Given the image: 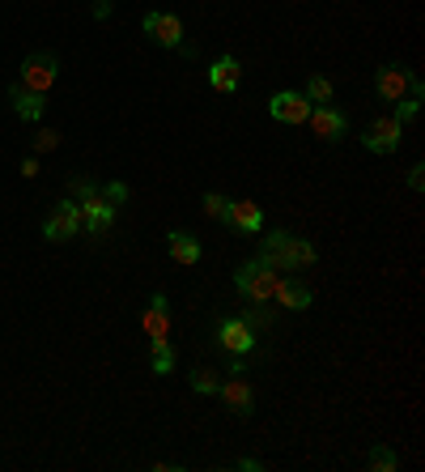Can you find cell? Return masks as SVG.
<instances>
[{
  "label": "cell",
  "mask_w": 425,
  "mask_h": 472,
  "mask_svg": "<svg viewBox=\"0 0 425 472\" xmlns=\"http://www.w3.org/2000/svg\"><path fill=\"white\" fill-rule=\"evenodd\" d=\"M102 200H111L115 209H119V205L128 200V183H107V188H102Z\"/></svg>",
  "instance_id": "obj_27"
},
{
  "label": "cell",
  "mask_w": 425,
  "mask_h": 472,
  "mask_svg": "<svg viewBox=\"0 0 425 472\" xmlns=\"http://www.w3.org/2000/svg\"><path fill=\"white\" fill-rule=\"evenodd\" d=\"M77 234H82V205H77V200H60V205L48 213V222H43V239H48V243H68V239H77Z\"/></svg>",
  "instance_id": "obj_5"
},
{
  "label": "cell",
  "mask_w": 425,
  "mask_h": 472,
  "mask_svg": "<svg viewBox=\"0 0 425 472\" xmlns=\"http://www.w3.org/2000/svg\"><path fill=\"white\" fill-rule=\"evenodd\" d=\"M212 337H217V349L230 354V358H251L256 345H260V332L247 324L243 315H221L217 328H212Z\"/></svg>",
  "instance_id": "obj_3"
},
{
  "label": "cell",
  "mask_w": 425,
  "mask_h": 472,
  "mask_svg": "<svg viewBox=\"0 0 425 472\" xmlns=\"http://www.w3.org/2000/svg\"><path fill=\"white\" fill-rule=\"evenodd\" d=\"M311 98L307 94H298V90H281V94L268 98V115L277 119V124H307V115H311Z\"/></svg>",
  "instance_id": "obj_9"
},
{
  "label": "cell",
  "mask_w": 425,
  "mask_h": 472,
  "mask_svg": "<svg viewBox=\"0 0 425 472\" xmlns=\"http://www.w3.org/2000/svg\"><path fill=\"white\" fill-rule=\"evenodd\" d=\"M226 226L234 230H243V234H264V213L256 200H234L230 205V222Z\"/></svg>",
  "instance_id": "obj_18"
},
{
  "label": "cell",
  "mask_w": 425,
  "mask_h": 472,
  "mask_svg": "<svg viewBox=\"0 0 425 472\" xmlns=\"http://www.w3.org/2000/svg\"><path fill=\"white\" fill-rule=\"evenodd\" d=\"M409 85H412V73L404 65H383L375 73V94L383 102H400V98L409 94Z\"/></svg>",
  "instance_id": "obj_12"
},
{
  "label": "cell",
  "mask_w": 425,
  "mask_h": 472,
  "mask_svg": "<svg viewBox=\"0 0 425 472\" xmlns=\"http://www.w3.org/2000/svg\"><path fill=\"white\" fill-rule=\"evenodd\" d=\"M273 298H277L281 307L285 310H307L315 302V293H311V285H302V281L298 277H285V273H281V281H277V293H273Z\"/></svg>",
  "instance_id": "obj_17"
},
{
  "label": "cell",
  "mask_w": 425,
  "mask_h": 472,
  "mask_svg": "<svg viewBox=\"0 0 425 472\" xmlns=\"http://www.w3.org/2000/svg\"><path fill=\"white\" fill-rule=\"evenodd\" d=\"M307 124H311V132L319 136V141H332V145H336V141L344 136V128H349V124H344V115L336 111L332 102H319V107H311Z\"/></svg>",
  "instance_id": "obj_13"
},
{
  "label": "cell",
  "mask_w": 425,
  "mask_h": 472,
  "mask_svg": "<svg viewBox=\"0 0 425 472\" xmlns=\"http://www.w3.org/2000/svg\"><path fill=\"white\" fill-rule=\"evenodd\" d=\"M230 205H234V200H230V196H221V192L204 196V213H209L212 222H230Z\"/></svg>",
  "instance_id": "obj_22"
},
{
  "label": "cell",
  "mask_w": 425,
  "mask_h": 472,
  "mask_svg": "<svg viewBox=\"0 0 425 472\" xmlns=\"http://www.w3.org/2000/svg\"><path fill=\"white\" fill-rule=\"evenodd\" d=\"M77 205H82V230H90L94 239H102V234L115 226V205L102 200V188L77 196Z\"/></svg>",
  "instance_id": "obj_6"
},
{
  "label": "cell",
  "mask_w": 425,
  "mask_h": 472,
  "mask_svg": "<svg viewBox=\"0 0 425 472\" xmlns=\"http://www.w3.org/2000/svg\"><path fill=\"white\" fill-rule=\"evenodd\" d=\"M243 319L256 328V332H268V328H273V310H264V302H251V307L243 310Z\"/></svg>",
  "instance_id": "obj_23"
},
{
  "label": "cell",
  "mask_w": 425,
  "mask_h": 472,
  "mask_svg": "<svg viewBox=\"0 0 425 472\" xmlns=\"http://www.w3.org/2000/svg\"><path fill=\"white\" fill-rule=\"evenodd\" d=\"M149 366H153V375H170V371H175V349H170V345H158Z\"/></svg>",
  "instance_id": "obj_24"
},
{
  "label": "cell",
  "mask_w": 425,
  "mask_h": 472,
  "mask_svg": "<svg viewBox=\"0 0 425 472\" xmlns=\"http://www.w3.org/2000/svg\"><path fill=\"white\" fill-rule=\"evenodd\" d=\"M145 337H149V349H158V345H170V302H166V293H153L149 298V310H145Z\"/></svg>",
  "instance_id": "obj_11"
},
{
  "label": "cell",
  "mask_w": 425,
  "mask_h": 472,
  "mask_svg": "<svg viewBox=\"0 0 425 472\" xmlns=\"http://www.w3.org/2000/svg\"><path fill=\"white\" fill-rule=\"evenodd\" d=\"M51 149H60V132L43 128L39 136H34V153H51Z\"/></svg>",
  "instance_id": "obj_26"
},
{
  "label": "cell",
  "mask_w": 425,
  "mask_h": 472,
  "mask_svg": "<svg viewBox=\"0 0 425 472\" xmlns=\"http://www.w3.org/2000/svg\"><path fill=\"white\" fill-rule=\"evenodd\" d=\"M260 260L273 264L277 273H294V268H307L319 260V251H315V243L298 239L290 230H268L260 239Z\"/></svg>",
  "instance_id": "obj_1"
},
{
  "label": "cell",
  "mask_w": 425,
  "mask_h": 472,
  "mask_svg": "<svg viewBox=\"0 0 425 472\" xmlns=\"http://www.w3.org/2000/svg\"><path fill=\"white\" fill-rule=\"evenodd\" d=\"M221 396V405L230 413H239V417H251L256 413V388H251V379H243V371H230V379L217 388Z\"/></svg>",
  "instance_id": "obj_10"
},
{
  "label": "cell",
  "mask_w": 425,
  "mask_h": 472,
  "mask_svg": "<svg viewBox=\"0 0 425 472\" xmlns=\"http://www.w3.org/2000/svg\"><path fill=\"white\" fill-rule=\"evenodd\" d=\"M366 464H370L375 472H395V468H400L395 451H392V447H383V442H378V447H370V459H366Z\"/></svg>",
  "instance_id": "obj_19"
},
{
  "label": "cell",
  "mask_w": 425,
  "mask_h": 472,
  "mask_svg": "<svg viewBox=\"0 0 425 472\" xmlns=\"http://www.w3.org/2000/svg\"><path fill=\"white\" fill-rule=\"evenodd\" d=\"M141 31L158 43V48H166V51H183L187 48V39H183V22L175 13H145V22H141Z\"/></svg>",
  "instance_id": "obj_8"
},
{
  "label": "cell",
  "mask_w": 425,
  "mask_h": 472,
  "mask_svg": "<svg viewBox=\"0 0 425 472\" xmlns=\"http://www.w3.org/2000/svg\"><path fill=\"white\" fill-rule=\"evenodd\" d=\"M217 388H221V379H217V371H209V366H200V371H192V391H200V396H217Z\"/></svg>",
  "instance_id": "obj_20"
},
{
  "label": "cell",
  "mask_w": 425,
  "mask_h": 472,
  "mask_svg": "<svg viewBox=\"0 0 425 472\" xmlns=\"http://www.w3.org/2000/svg\"><path fill=\"white\" fill-rule=\"evenodd\" d=\"M166 251H170V260L183 264V268H192V264L204 256V247H200V239L192 230H170V234H166Z\"/></svg>",
  "instance_id": "obj_15"
},
{
  "label": "cell",
  "mask_w": 425,
  "mask_h": 472,
  "mask_svg": "<svg viewBox=\"0 0 425 472\" xmlns=\"http://www.w3.org/2000/svg\"><path fill=\"white\" fill-rule=\"evenodd\" d=\"M307 98H311L315 107H319V102H332V82H327L324 73H311V77H307Z\"/></svg>",
  "instance_id": "obj_21"
},
{
  "label": "cell",
  "mask_w": 425,
  "mask_h": 472,
  "mask_svg": "<svg viewBox=\"0 0 425 472\" xmlns=\"http://www.w3.org/2000/svg\"><path fill=\"white\" fill-rule=\"evenodd\" d=\"M9 102H13V115L26 119V124H39L48 115V94H30L22 85H9Z\"/></svg>",
  "instance_id": "obj_16"
},
{
  "label": "cell",
  "mask_w": 425,
  "mask_h": 472,
  "mask_svg": "<svg viewBox=\"0 0 425 472\" xmlns=\"http://www.w3.org/2000/svg\"><path fill=\"white\" fill-rule=\"evenodd\" d=\"M409 188H412V192H421V188H425V166L421 162L409 170Z\"/></svg>",
  "instance_id": "obj_28"
},
{
  "label": "cell",
  "mask_w": 425,
  "mask_h": 472,
  "mask_svg": "<svg viewBox=\"0 0 425 472\" xmlns=\"http://www.w3.org/2000/svg\"><path fill=\"white\" fill-rule=\"evenodd\" d=\"M234 468H243V472H260V468H264V459H239Z\"/></svg>",
  "instance_id": "obj_31"
},
{
  "label": "cell",
  "mask_w": 425,
  "mask_h": 472,
  "mask_svg": "<svg viewBox=\"0 0 425 472\" xmlns=\"http://www.w3.org/2000/svg\"><path fill=\"white\" fill-rule=\"evenodd\" d=\"M22 175L34 179V175H39V158H22Z\"/></svg>",
  "instance_id": "obj_30"
},
{
  "label": "cell",
  "mask_w": 425,
  "mask_h": 472,
  "mask_svg": "<svg viewBox=\"0 0 425 472\" xmlns=\"http://www.w3.org/2000/svg\"><path fill=\"white\" fill-rule=\"evenodd\" d=\"M400 136H404V124L395 119V115H378L370 128L361 132V145H366V153H395L400 149Z\"/></svg>",
  "instance_id": "obj_7"
},
{
  "label": "cell",
  "mask_w": 425,
  "mask_h": 472,
  "mask_svg": "<svg viewBox=\"0 0 425 472\" xmlns=\"http://www.w3.org/2000/svg\"><path fill=\"white\" fill-rule=\"evenodd\" d=\"M111 9H115V0H94V17H99V22H107Z\"/></svg>",
  "instance_id": "obj_29"
},
{
  "label": "cell",
  "mask_w": 425,
  "mask_h": 472,
  "mask_svg": "<svg viewBox=\"0 0 425 472\" xmlns=\"http://www.w3.org/2000/svg\"><path fill=\"white\" fill-rule=\"evenodd\" d=\"M60 82V60L51 56V51H30L26 60H22V90H30V94H48L51 85Z\"/></svg>",
  "instance_id": "obj_4"
},
{
  "label": "cell",
  "mask_w": 425,
  "mask_h": 472,
  "mask_svg": "<svg viewBox=\"0 0 425 472\" xmlns=\"http://www.w3.org/2000/svg\"><path fill=\"white\" fill-rule=\"evenodd\" d=\"M417 115H421V98L417 94H404L400 102H395V119H400V124H409V119H417Z\"/></svg>",
  "instance_id": "obj_25"
},
{
  "label": "cell",
  "mask_w": 425,
  "mask_h": 472,
  "mask_svg": "<svg viewBox=\"0 0 425 472\" xmlns=\"http://www.w3.org/2000/svg\"><path fill=\"white\" fill-rule=\"evenodd\" d=\"M277 281H281V273L273 268V264H264L260 256L256 260H247L239 273H234V290L243 293L247 302H273V293H277Z\"/></svg>",
  "instance_id": "obj_2"
},
{
  "label": "cell",
  "mask_w": 425,
  "mask_h": 472,
  "mask_svg": "<svg viewBox=\"0 0 425 472\" xmlns=\"http://www.w3.org/2000/svg\"><path fill=\"white\" fill-rule=\"evenodd\" d=\"M209 85L217 94H234V90L243 85V65H239L234 56H217L209 65Z\"/></svg>",
  "instance_id": "obj_14"
}]
</instances>
